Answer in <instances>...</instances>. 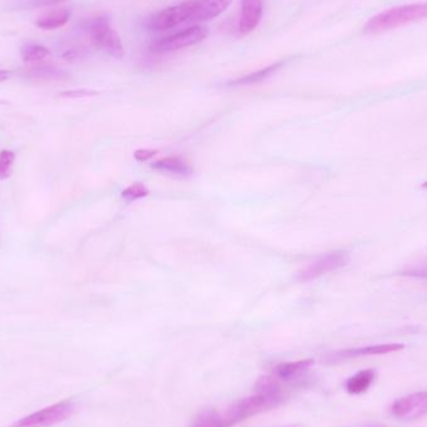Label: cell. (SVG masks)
<instances>
[{"instance_id":"obj_19","label":"cell","mask_w":427,"mask_h":427,"mask_svg":"<svg viewBox=\"0 0 427 427\" xmlns=\"http://www.w3.org/2000/svg\"><path fill=\"white\" fill-rule=\"evenodd\" d=\"M20 55H22V59L25 63H36V61H40V60L45 59L47 57H49L50 50L42 44L31 43V44H27L22 47Z\"/></svg>"},{"instance_id":"obj_10","label":"cell","mask_w":427,"mask_h":427,"mask_svg":"<svg viewBox=\"0 0 427 427\" xmlns=\"http://www.w3.org/2000/svg\"><path fill=\"white\" fill-rule=\"evenodd\" d=\"M262 18V0H241L239 31L246 36L257 28Z\"/></svg>"},{"instance_id":"obj_3","label":"cell","mask_w":427,"mask_h":427,"mask_svg":"<svg viewBox=\"0 0 427 427\" xmlns=\"http://www.w3.org/2000/svg\"><path fill=\"white\" fill-rule=\"evenodd\" d=\"M208 36L209 29L207 27L202 24L193 25L188 29L181 30L166 38H161L158 42L153 43L150 45V50L156 54L172 53L184 47L196 45L207 39Z\"/></svg>"},{"instance_id":"obj_14","label":"cell","mask_w":427,"mask_h":427,"mask_svg":"<svg viewBox=\"0 0 427 427\" xmlns=\"http://www.w3.org/2000/svg\"><path fill=\"white\" fill-rule=\"evenodd\" d=\"M151 167L158 172H170L181 177H186L193 172V167L189 163L180 156H166L153 163Z\"/></svg>"},{"instance_id":"obj_25","label":"cell","mask_w":427,"mask_h":427,"mask_svg":"<svg viewBox=\"0 0 427 427\" xmlns=\"http://www.w3.org/2000/svg\"><path fill=\"white\" fill-rule=\"evenodd\" d=\"M66 0H34L33 1V6H58V4H61V3H64Z\"/></svg>"},{"instance_id":"obj_17","label":"cell","mask_w":427,"mask_h":427,"mask_svg":"<svg viewBox=\"0 0 427 427\" xmlns=\"http://www.w3.org/2000/svg\"><path fill=\"white\" fill-rule=\"evenodd\" d=\"M70 19V12L68 9H59L53 12L45 13L36 20V25L39 29L54 30L64 27Z\"/></svg>"},{"instance_id":"obj_27","label":"cell","mask_w":427,"mask_h":427,"mask_svg":"<svg viewBox=\"0 0 427 427\" xmlns=\"http://www.w3.org/2000/svg\"><path fill=\"white\" fill-rule=\"evenodd\" d=\"M422 188H424V189H427V181L426 183H424V184L421 185Z\"/></svg>"},{"instance_id":"obj_20","label":"cell","mask_w":427,"mask_h":427,"mask_svg":"<svg viewBox=\"0 0 427 427\" xmlns=\"http://www.w3.org/2000/svg\"><path fill=\"white\" fill-rule=\"evenodd\" d=\"M14 163H15L14 151L6 149L0 151V180H6L12 177Z\"/></svg>"},{"instance_id":"obj_28","label":"cell","mask_w":427,"mask_h":427,"mask_svg":"<svg viewBox=\"0 0 427 427\" xmlns=\"http://www.w3.org/2000/svg\"><path fill=\"white\" fill-rule=\"evenodd\" d=\"M289 427H297V426H289Z\"/></svg>"},{"instance_id":"obj_6","label":"cell","mask_w":427,"mask_h":427,"mask_svg":"<svg viewBox=\"0 0 427 427\" xmlns=\"http://www.w3.org/2000/svg\"><path fill=\"white\" fill-rule=\"evenodd\" d=\"M278 403H274L269 398H264L261 395L255 394L254 396L249 398H241L237 403H232L229 409L226 410V415L229 417V420L232 421V426L237 425L239 422L244 421L249 417L257 415L265 410L275 407Z\"/></svg>"},{"instance_id":"obj_24","label":"cell","mask_w":427,"mask_h":427,"mask_svg":"<svg viewBox=\"0 0 427 427\" xmlns=\"http://www.w3.org/2000/svg\"><path fill=\"white\" fill-rule=\"evenodd\" d=\"M156 150H149V149H140V150H137L135 151V154H134V158L137 159V161H148L151 159V158H154L155 155H156Z\"/></svg>"},{"instance_id":"obj_1","label":"cell","mask_w":427,"mask_h":427,"mask_svg":"<svg viewBox=\"0 0 427 427\" xmlns=\"http://www.w3.org/2000/svg\"><path fill=\"white\" fill-rule=\"evenodd\" d=\"M424 19H427V1L396 6L370 19L364 31L368 34H381Z\"/></svg>"},{"instance_id":"obj_8","label":"cell","mask_w":427,"mask_h":427,"mask_svg":"<svg viewBox=\"0 0 427 427\" xmlns=\"http://www.w3.org/2000/svg\"><path fill=\"white\" fill-rule=\"evenodd\" d=\"M347 262H349V256L343 251L325 254V255L320 256L313 264H310L306 269H304L299 275V279L301 281L316 279L325 274L332 273L338 269L344 267Z\"/></svg>"},{"instance_id":"obj_11","label":"cell","mask_w":427,"mask_h":427,"mask_svg":"<svg viewBox=\"0 0 427 427\" xmlns=\"http://www.w3.org/2000/svg\"><path fill=\"white\" fill-rule=\"evenodd\" d=\"M403 349H405V345L403 344L373 345V346L338 351L335 354V359L346 360V359L361 357V356L386 355V354H391V352H396V351L403 350Z\"/></svg>"},{"instance_id":"obj_9","label":"cell","mask_w":427,"mask_h":427,"mask_svg":"<svg viewBox=\"0 0 427 427\" xmlns=\"http://www.w3.org/2000/svg\"><path fill=\"white\" fill-rule=\"evenodd\" d=\"M232 3V0H194V8L188 23L199 25L218 18Z\"/></svg>"},{"instance_id":"obj_18","label":"cell","mask_w":427,"mask_h":427,"mask_svg":"<svg viewBox=\"0 0 427 427\" xmlns=\"http://www.w3.org/2000/svg\"><path fill=\"white\" fill-rule=\"evenodd\" d=\"M255 391L257 395L269 398L278 405L283 400L281 386L273 376H261L260 379L256 381Z\"/></svg>"},{"instance_id":"obj_5","label":"cell","mask_w":427,"mask_h":427,"mask_svg":"<svg viewBox=\"0 0 427 427\" xmlns=\"http://www.w3.org/2000/svg\"><path fill=\"white\" fill-rule=\"evenodd\" d=\"M390 412L403 421H412L427 415V392H415L398 398L392 403Z\"/></svg>"},{"instance_id":"obj_26","label":"cell","mask_w":427,"mask_h":427,"mask_svg":"<svg viewBox=\"0 0 427 427\" xmlns=\"http://www.w3.org/2000/svg\"><path fill=\"white\" fill-rule=\"evenodd\" d=\"M9 77H10V71L0 69V83L6 82V79H9Z\"/></svg>"},{"instance_id":"obj_21","label":"cell","mask_w":427,"mask_h":427,"mask_svg":"<svg viewBox=\"0 0 427 427\" xmlns=\"http://www.w3.org/2000/svg\"><path fill=\"white\" fill-rule=\"evenodd\" d=\"M149 195V190L145 185L142 183H135L128 186L126 189L121 193V197L125 202H137L139 199H142L145 196Z\"/></svg>"},{"instance_id":"obj_4","label":"cell","mask_w":427,"mask_h":427,"mask_svg":"<svg viewBox=\"0 0 427 427\" xmlns=\"http://www.w3.org/2000/svg\"><path fill=\"white\" fill-rule=\"evenodd\" d=\"M74 412V403L71 401H61L47 406L45 409L39 410L31 415L25 416L12 427H50L66 421Z\"/></svg>"},{"instance_id":"obj_2","label":"cell","mask_w":427,"mask_h":427,"mask_svg":"<svg viewBox=\"0 0 427 427\" xmlns=\"http://www.w3.org/2000/svg\"><path fill=\"white\" fill-rule=\"evenodd\" d=\"M89 36L93 45L103 53L117 59H121L124 57V47L118 31L112 27L110 19L105 14L91 19L89 24Z\"/></svg>"},{"instance_id":"obj_16","label":"cell","mask_w":427,"mask_h":427,"mask_svg":"<svg viewBox=\"0 0 427 427\" xmlns=\"http://www.w3.org/2000/svg\"><path fill=\"white\" fill-rule=\"evenodd\" d=\"M376 373L373 368L361 370L357 374L351 376L350 379L345 382V389L350 395H361L368 391L370 386L374 382Z\"/></svg>"},{"instance_id":"obj_15","label":"cell","mask_w":427,"mask_h":427,"mask_svg":"<svg viewBox=\"0 0 427 427\" xmlns=\"http://www.w3.org/2000/svg\"><path fill=\"white\" fill-rule=\"evenodd\" d=\"M226 412L219 410H205L196 416L190 427H232Z\"/></svg>"},{"instance_id":"obj_13","label":"cell","mask_w":427,"mask_h":427,"mask_svg":"<svg viewBox=\"0 0 427 427\" xmlns=\"http://www.w3.org/2000/svg\"><path fill=\"white\" fill-rule=\"evenodd\" d=\"M286 61L287 60L276 61V63H274V64L267 66V68H262V69H259V70L254 71V73L246 74L244 77H237L235 80L229 82L227 85H230V87H241V85H253V84L261 83V82L267 80V77H271L276 71L280 70L286 64Z\"/></svg>"},{"instance_id":"obj_23","label":"cell","mask_w":427,"mask_h":427,"mask_svg":"<svg viewBox=\"0 0 427 427\" xmlns=\"http://www.w3.org/2000/svg\"><path fill=\"white\" fill-rule=\"evenodd\" d=\"M96 94H98V93L94 91V90L75 89L69 90V91H64V93H61V96H66V98H74V99H77V98H85V96H93V95Z\"/></svg>"},{"instance_id":"obj_22","label":"cell","mask_w":427,"mask_h":427,"mask_svg":"<svg viewBox=\"0 0 427 427\" xmlns=\"http://www.w3.org/2000/svg\"><path fill=\"white\" fill-rule=\"evenodd\" d=\"M33 69H34L33 73L36 74V77H44L45 79H52V77L58 79L63 75V73H60L59 70H57L55 68H52V66H40V68H33Z\"/></svg>"},{"instance_id":"obj_7","label":"cell","mask_w":427,"mask_h":427,"mask_svg":"<svg viewBox=\"0 0 427 427\" xmlns=\"http://www.w3.org/2000/svg\"><path fill=\"white\" fill-rule=\"evenodd\" d=\"M194 8V0L185 1L178 6H169L161 12L156 13L150 20L153 29L167 30L178 27L180 24L188 23Z\"/></svg>"},{"instance_id":"obj_12","label":"cell","mask_w":427,"mask_h":427,"mask_svg":"<svg viewBox=\"0 0 427 427\" xmlns=\"http://www.w3.org/2000/svg\"><path fill=\"white\" fill-rule=\"evenodd\" d=\"M315 361L313 359H305L299 361L283 362L275 368V374L283 381H292L303 376L306 371L313 368Z\"/></svg>"}]
</instances>
